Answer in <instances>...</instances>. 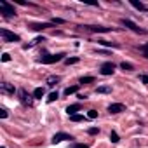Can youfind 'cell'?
Here are the masks:
<instances>
[{"mask_svg": "<svg viewBox=\"0 0 148 148\" xmlns=\"http://www.w3.org/2000/svg\"><path fill=\"white\" fill-rule=\"evenodd\" d=\"M64 56H66L64 52H59V54H49V56H42L38 61L44 63V64H52V63H58V61H61V59H66Z\"/></svg>", "mask_w": 148, "mask_h": 148, "instance_id": "1", "label": "cell"}, {"mask_svg": "<svg viewBox=\"0 0 148 148\" xmlns=\"http://www.w3.org/2000/svg\"><path fill=\"white\" fill-rule=\"evenodd\" d=\"M0 35H2L4 42H19V40H21V37H19V35H16V33L9 32L7 28H0Z\"/></svg>", "mask_w": 148, "mask_h": 148, "instance_id": "2", "label": "cell"}, {"mask_svg": "<svg viewBox=\"0 0 148 148\" xmlns=\"http://www.w3.org/2000/svg\"><path fill=\"white\" fill-rule=\"evenodd\" d=\"M0 11H2V14H4L5 18H12V16H16L14 7H12V5H9L5 0H0Z\"/></svg>", "mask_w": 148, "mask_h": 148, "instance_id": "3", "label": "cell"}, {"mask_svg": "<svg viewBox=\"0 0 148 148\" xmlns=\"http://www.w3.org/2000/svg\"><path fill=\"white\" fill-rule=\"evenodd\" d=\"M79 28H82V30H86V32H91V33H108V32H110V28H106V26H91V25H84V26H79Z\"/></svg>", "mask_w": 148, "mask_h": 148, "instance_id": "4", "label": "cell"}, {"mask_svg": "<svg viewBox=\"0 0 148 148\" xmlns=\"http://www.w3.org/2000/svg\"><path fill=\"white\" fill-rule=\"evenodd\" d=\"M122 25H124L125 28H131V30H132L134 33H141V35H145V33H146V30L139 28V26H138L136 23H132L131 19H122Z\"/></svg>", "mask_w": 148, "mask_h": 148, "instance_id": "5", "label": "cell"}, {"mask_svg": "<svg viewBox=\"0 0 148 148\" xmlns=\"http://www.w3.org/2000/svg\"><path fill=\"white\" fill-rule=\"evenodd\" d=\"M0 92L9 94V96H14L16 89H14V86H12V84H9V82H4V84H0Z\"/></svg>", "mask_w": 148, "mask_h": 148, "instance_id": "6", "label": "cell"}, {"mask_svg": "<svg viewBox=\"0 0 148 148\" xmlns=\"http://www.w3.org/2000/svg\"><path fill=\"white\" fill-rule=\"evenodd\" d=\"M99 71H101V75H112V73L115 71V64L113 63H103Z\"/></svg>", "mask_w": 148, "mask_h": 148, "instance_id": "7", "label": "cell"}, {"mask_svg": "<svg viewBox=\"0 0 148 148\" xmlns=\"http://www.w3.org/2000/svg\"><path fill=\"white\" fill-rule=\"evenodd\" d=\"M108 112L110 113H122V112H125V106L122 103H112L108 106Z\"/></svg>", "mask_w": 148, "mask_h": 148, "instance_id": "8", "label": "cell"}, {"mask_svg": "<svg viewBox=\"0 0 148 148\" xmlns=\"http://www.w3.org/2000/svg\"><path fill=\"white\" fill-rule=\"evenodd\" d=\"M64 139H73L70 134H66V132H58V134H54V138H52V143L54 145H58V143H61V141H64Z\"/></svg>", "mask_w": 148, "mask_h": 148, "instance_id": "9", "label": "cell"}, {"mask_svg": "<svg viewBox=\"0 0 148 148\" xmlns=\"http://www.w3.org/2000/svg\"><path fill=\"white\" fill-rule=\"evenodd\" d=\"M51 26H52V23H33V25H30V28L35 30V32H40V30H44V28H51Z\"/></svg>", "mask_w": 148, "mask_h": 148, "instance_id": "10", "label": "cell"}, {"mask_svg": "<svg viewBox=\"0 0 148 148\" xmlns=\"http://www.w3.org/2000/svg\"><path fill=\"white\" fill-rule=\"evenodd\" d=\"M19 99H21V103H23V105H32V98L26 94V91H25V89H21V91H19Z\"/></svg>", "mask_w": 148, "mask_h": 148, "instance_id": "11", "label": "cell"}, {"mask_svg": "<svg viewBox=\"0 0 148 148\" xmlns=\"http://www.w3.org/2000/svg\"><path fill=\"white\" fill-rule=\"evenodd\" d=\"M79 110H80V105H79V103H73V105H70V106L66 108V112H68L70 117H71V115H77Z\"/></svg>", "mask_w": 148, "mask_h": 148, "instance_id": "12", "label": "cell"}, {"mask_svg": "<svg viewBox=\"0 0 148 148\" xmlns=\"http://www.w3.org/2000/svg\"><path fill=\"white\" fill-rule=\"evenodd\" d=\"M44 94H45V89H44V87H37V89L33 91V98H35V99H42Z\"/></svg>", "mask_w": 148, "mask_h": 148, "instance_id": "13", "label": "cell"}, {"mask_svg": "<svg viewBox=\"0 0 148 148\" xmlns=\"http://www.w3.org/2000/svg\"><path fill=\"white\" fill-rule=\"evenodd\" d=\"M96 92H98V94H108V92H112V87H110V86H99V87L96 89Z\"/></svg>", "mask_w": 148, "mask_h": 148, "instance_id": "14", "label": "cell"}, {"mask_svg": "<svg viewBox=\"0 0 148 148\" xmlns=\"http://www.w3.org/2000/svg\"><path fill=\"white\" fill-rule=\"evenodd\" d=\"M59 80H61V77H58V75H52V77H49V79H47V86H51V87H52V86H56Z\"/></svg>", "mask_w": 148, "mask_h": 148, "instance_id": "15", "label": "cell"}, {"mask_svg": "<svg viewBox=\"0 0 148 148\" xmlns=\"http://www.w3.org/2000/svg\"><path fill=\"white\" fill-rule=\"evenodd\" d=\"M77 91H79V86H70V87H66V89H64V94H66V96H70V94H75Z\"/></svg>", "mask_w": 148, "mask_h": 148, "instance_id": "16", "label": "cell"}, {"mask_svg": "<svg viewBox=\"0 0 148 148\" xmlns=\"http://www.w3.org/2000/svg\"><path fill=\"white\" fill-rule=\"evenodd\" d=\"M40 42H45V38L44 37H37L32 44H28V45H25V49H30V47H33V45H37V44H40Z\"/></svg>", "mask_w": 148, "mask_h": 148, "instance_id": "17", "label": "cell"}, {"mask_svg": "<svg viewBox=\"0 0 148 148\" xmlns=\"http://www.w3.org/2000/svg\"><path fill=\"white\" fill-rule=\"evenodd\" d=\"M99 44H101V45H105V47H115V49H119V47H120L117 42H106V40H99Z\"/></svg>", "mask_w": 148, "mask_h": 148, "instance_id": "18", "label": "cell"}, {"mask_svg": "<svg viewBox=\"0 0 148 148\" xmlns=\"http://www.w3.org/2000/svg\"><path fill=\"white\" fill-rule=\"evenodd\" d=\"M120 68H122V70H125V71H132V70H134V66H132L131 63H125V61H124V63H120Z\"/></svg>", "mask_w": 148, "mask_h": 148, "instance_id": "19", "label": "cell"}, {"mask_svg": "<svg viewBox=\"0 0 148 148\" xmlns=\"http://www.w3.org/2000/svg\"><path fill=\"white\" fill-rule=\"evenodd\" d=\"M84 119H86V117H84V115H80V113H77V115H71V117H70V120H71V122H82Z\"/></svg>", "mask_w": 148, "mask_h": 148, "instance_id": "20", "label": "cell"}, {"mask_svg": "<svg viewBox=\"0 0 148 148\" xmlns=\"http://www.w3.org/2000/svg\"><path fill=\"white\" fill-rule=\"evenodd\" d=\"M131 4H132L136 9H139V11H145V5H143L141 2H138V0H131Z\"/></svg>", "mask_w": 148, "mask_h": 148, "instance_id": "21", "label": "cell"}, {"mask_svg": "<svg viewBox=\"0 0 148 148\" xmlns=\"http://www.w3.org/2000/svg\"><path fill=\"white\" fill-rule=\"evenodd\" d=\"M64 63H66L68 66H70V64H77V63H79V58H66Z\"/></svg>", "mask_w": 148, "mask_h": 148, "instance_id": "22", "label": "cell"}, {"mask_svg": "<svg viewBox=\"0 0 148 148\" xmlns=\"http://www.w3.org/2000/svg\"><path fill=\"white\" fill-rule=\"evenodd\" d=\"M58 98H59V94H58V92H51V94H49V98H47V103H52V101H56Z\"/></svg>", "mask_w": 148, "mask_h": 148, "instance_id": "23", "label": "cell"}, {"mask_svg": "<svg viewBox=\"0 0 148 148\" xmlns=\"http://www.w3.org/2000/svg\"><path fill=\"white\" fill-rule=\"evenodd\" d=\"M91 82H94V77H82L80 79V84H91Z\"/></svg>", "mask_w": 148, "mask_h": 148, "instance_id": "24", "label": "cell"}, {"mask_svg": "<svg viewBox=\"0 0 148 148\" xmlns=\"http://www.w3.org/2000/svg\"><path fill=\"white\" fill-rule=\"evenodd\" d=\"M110 139H112V143H119V134L115 131H112L110 132Z\"/></svg>", "mask_w": 148, "mask_h": 148, "instance_id": "25", "label": "cell"}, {"mask_svg": "<svg viewBox=\"0 0 148 148\" xmlns=\"http://www.w3.org/2000/svg\"><path fill=\"white\" fill-rule=\"evenodd\" d=\"M87 132H89L91 136H94V134H99V127H89V129H87Z\"/></svg>", "mask_w": 148, "mask_h": 148, "instance_id": "26", "label": "cell"}, {"mask_svg": "<svg viewBox=\"0 0 148 148\" xmlns=\"http://www.w3.org/2000/svg\"><path fill=\"white\" fill-rule=\"evenodd\" d=\"M71 148H89V145H86V143H73Z\"/></svg>", "mask_w": 148, "mask_h": 148, "instance_id": "27", "label": "cell"}, {"mask_svg": "<svg viewBox=\"0 0 148 148\" xmlns=\"http://www.w3.org/2000/svg\"><path fill=\"white\" fill-rule=\"evenodd\" d=\"M87 117H89V119H96V117H98V112H96V110H89V112H87Z\"/></svg>", "mask_w": 148, "mask_h": 148, "instance_id": "28", "label": "cell"}, {"mask_svg": "<svg viewBox=\"0 0 148 148\" xmlns=\"http://www.w3.org/2000/svg\"><path fill=\"white\" fill-rule=\"evenodd\" d=\"M7 115H9V113H7L5 108H0V117H2V119H7Z\"/></svg>", "mask_w": 148, "mask_h": 148, "instance_id": "29", "label": "cell"}, {"mask_svg": "<svg viewBox=\"0 0 148 148\" xmlns=\"http://www.w3.org/2000/svg\"><path fill=\"white\" fill-rule=\"evenodd\" d=\"M2 61H4V63H7V61H11V56H9L7 52H5V54H2Z\"/></svg>", "mask_w": 148, "mask_h": 148, "instance_id": "30", "label": "cell"}, {"mask_svg": "<svg viewBox=\"0 0 148 148\" xmlns=\"http://www.w3.org/2000/svg\"><path fill=\"white\" fill-rule=\"evenodd\" d=\"M139 79H141V82H143V84H146V86H148V75H141Z\"/></svg>", "mask_w": 148, "mask_h": 148, "instance_id": "31", "label": "cell"}, {"mask_svg": "<svg viewBox=\"0 0 148 148\" xmlns=\"http://www.w3.org/2000/svg\"><path fill=\"white\" fill-rule=\"evenodd\" d=\"M141 51H145V56L148 58V44H145V45L141 47Z\"/></svg>", "mask_w": 148, "mask_h": 148, "instance_id": "32", "label": "cell"}, {"mask_svg": "<svg viewBox=\"0 0 148 148\" xmlns=\"http://www.w3.org/2000/svg\"><path fill=\"white\" fill-rule=\"evenodd\" d=\"M2 148H5V146H2Z\"/></svg>", "mask_w": 148, "mask_h": 148, "instance_id": "33", "label": "cell"}]
</instances>
